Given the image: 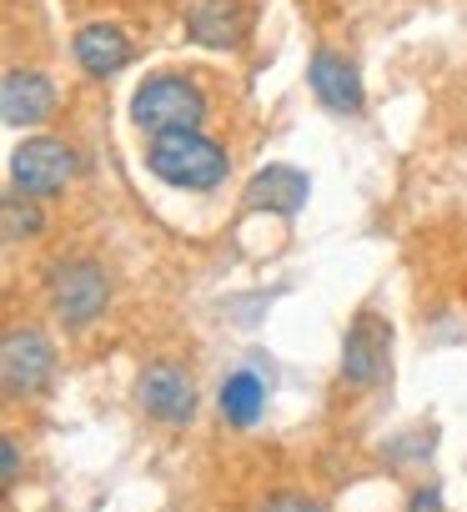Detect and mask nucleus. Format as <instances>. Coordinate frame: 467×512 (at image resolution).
Segmentation results:
<instances>
[{
	"instance_id": "nucleus-1",
	"label": "nucleus",
	"mask_w": 467,
	"mask_h": 512,
	"mask_svg": "<svg viewBox=\"0 0 467 512\" xmlns=\"http://www.w3.org/2000/svg\"><path fill=\"white\" fill-rule=\"evenodd\" d=\"M146 166L156 181L176 191H216L231 171V156L201 131H166V136H151Z\"/></svg>"
},
{
	"instance_id": "nucleus-2",
	"label": "nucleus",
	"mask_w": 467,
	"mask_h": 512,
	"mask_svg": "<svg viewBox=\"0 0 467 512\" xmlns=\"http://www.w3.org/2000/svg\"><path fill=\"white\" fill-rule=\"evenodd\" d=\"M131 121L146 131V136H166V131H201L206 121V96L196 81L176 76V71H161V76H146L131 96Z\"/></svg>"
},
{
	"instance_id": "nucleus-3",
	"label": "nucleus",
	"mask_w": 467,
	"mask_h": 512,
	"mask_svg": "<svg viewBox=\"0 0 467 512\" xmlns=\"http://www.w3.org/2000/svg\"><path fill=\"white\" fill-rule=\"evenodd\" d=\"M106 297H111V282L101 272V262L91 256H71V262H56L46 272V302L56 312L61 327H91L101 312H106Z\"/></svg>"
},
{
	"instance_id": "nucleus-4",
	"label": "nucleus",
	"mask_w": 467,
	"mask_h": 512,
	"mask_svg": "<svg viewBox=\"0 0 467 512\" xmlns=\"http://www.w3.org/2000/svg\"><path fill=\"white\" fill-rule=\"evenodd\" d=\"M76 171H81V156L56 136H31L11 151V191L31 201L61 196L76 181Z\"/></svg>"
},
{
	"instance_id": "nucleus-5",
	"label": "nucleus",
	"mask_w": 467,
	"mask_h": 512,
	"mask_svg": "<svg viewBox=\"0 0 467 512\" xmlns=\"http://www.w3.org/2000/svg\"><path fill=\"white\" fill-rule=\"evenodd\" d=\"M56 377V347L41 327H11L0 337V387L6 397H41Z\"/></svg>"
},
{
	"instance_id": "nucleus-6",
	"label": "nucleus",
	"mask_w": 467,
	"mask_h": 512,
	"mask_svg": "<svg viewBox=\"0 0 467 512\" xmlns=\"http://www.w3.org/2000/svg\"><path fill=\"white\" fill-rule=\"evenodd\" d=\"M387 372H392V322L362 307L342 337V382L367 392V387H382Z\"/></svg>"
},
{
	"instance_id": "nucleus-7",
	"label": "nucleus",
	"mask_w": 467,
	"mask_h": 512,
	"mask_svg": "<svg viewBox=\"0 0 467 512\" xmlns=\"http://www.w3.org/2000/svg\"><path fill=\"white\" fill-rule=\"evenodd\" d=\"M136 402L146 417H156L166 427H186L196 417V387H191L186 367H176V362H146L136 377Z\"/></svg>"
},
{
	"instance_id": "nucleus-8",
	"label": "nucleus",
	"mask_w": 467,
	"mask_h": 512,
	"mask_svg": "<svg viewBox=\"0 0 467 512\" xmlns=\"http://www.w3.org/2000/svg\"><path fill=\"white\" fill-rule=\"evenodd\" d=\"M307 86H312L317 101H322L327 111H337V116H357V111L367 106L362 71H357L342 51H332V46H317V51H312V61H307Z\"/></svg>"
},
{
	"instance_id": "nucleus-9",
	"label": "nucleus",
	"mask_w": 467,
	"mask_h": 512,
	"mask_svg": "<svg viewBox=\"0 0 467 512\" xmlns=\"http://www.w3.org/2000/svg\"><path fill=\"white\" fill-rule=\"evenodd\" d=\"M252 31V16L242 0H196L186 11V41L191 46H206V51H231L242 46Z\"/></svg>"
},
{
	"instance_id": "nucleus-10",
	"label": "nucleus",
	"mask_w": 467,
	"mask_h": 512,
	"mask_svg": "<svg viewBox=\"0 0 467 512\" xmlns=\"http://www.w3.org/2000/svg\"><path fill=\"white\" fill-rule=\"evenodd\" d=\"M51 111H56V86H51V76L26 71V66L6 71V81H0V116H6V126L26 131V126L51 121Z\"/></svg>"
},
{
	"instance_id": "nucleus-11",
	"label": "nucleus",
	"mask_w": 467,
	"mask_h": 512,
	"mask_svg": "<svg viewBox=\"0 0 467 512\" xmlns=\"http://www.w3.org/2000/svg\"><path fill=\"white\" fill-rule=\"evenodd\" d=\"M71 56H76V66H81L86 76L111 81L116 71H126V66L136 61V46H131V36H126L121 26H111V21H91V26L76 31Z\"/></svg>"
},
{
	"instance_id": "nucleus-12",
	"label": "nucleus",
	"mask_w": 467,
	"mask_h": 512,
	"mask_svg": "<svg viewBox=\"0 0 467 512\" xmlns=\"http://www.w3.org/2000/svg\"><path fill=\"white\" fill-rule=\"evenodd\" d=\"M307 191H312L307 171H297V166H262L252 176L242 206L247 211H272V216H297L307 206Z\"/></svg>"
},
{
	"instance_id": "nucleus-13",
	"label": "nucleus",
	"mask_w": 467,
	"mask_h": 512,
	"mask_svg": "<svg viewBox=\"0 0 467 512\" xmlns=\"http://www.w3.org/2000/svg\"><path fill=\"white\" fill-rule=\"evenodd\" d=\"M216 402H221V417H226L231 427H252V422L267 412V382H262L257 372H231V377L221 382Z\"/></svg>"
},
{
	"instance_id": "nucleus-14",
	"label": "nucleus",
	"mask_w": 467,
	"mask_h": 512,
	"mask_svg": "<svg viewBox=\"0 0 467 512\" xmlns=\"http://www.w3.org/2000/svg\"><path fill=\"white\" fill-rule=\"evenodd\" d=\"M6 241H31V236H41V226H46V216H41V206L31 201V196H16V191H6Z\"/></svg>"
},
{
	"instance_id": "nucleus-15",
	"label": "nucleus",
	"mask_w": 467,
	"mask_h": 512,
	"mask_svg": "<svg viewBox=\"0 0 467 512\" xmlns=\"http://www.w3.org/2000/svg\"><path fill=\"white\" fill-rule=\"evenodd\" d=\"M257 512H327V507H322L317 497H307V492H292V487H287V492H272Z\"/></svg>"
},
{
	"instance_id": "nucleus-16",
	"label": "nucleus",
	"mask_w": 467,
	"mask_h": 512,
	"mask_svg": "<svg viewBox=\"0 0 467 512\" xmlns=\"http://www.w3.org/2000/svg\"><path fill=\"white\" fill-rule=\"evenodd\" d=\"M0 482H6V492L21 482V442H16V437L0 442Z\"/></svg>"
},
{
	"instance_id": "nucleus-17",
	"label": "nucleus",
	"mask_w": 467,
	"mask_h": 512,
	"mask_svg": "<svg viewBox=\"0 0 467 512\" xmlns=\"http://www.w3.org/2000/svg\"><path fill=\"white\" fill-rule=\"evenodd\" d=\"M407 512H447V507H442V492L437 487H417L407 497Z\"/></svg>"
}]
</instances>
